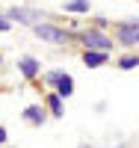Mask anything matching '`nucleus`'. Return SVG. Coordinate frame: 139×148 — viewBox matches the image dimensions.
Masks as SVG:
<instances>
[{
    "mask_svg": "<svg viewBox=\"0 0 139 148\" xmlns=\"http://www.w3.org/2000/svg\"><path fill=\"white\" fill-rule=\"evenodd\" d=\"M9 27V21H3V18H0V30H6Z\"/></svg>",
    "mask_w": 139,
    "mask_h": 148,
    "instance_id": "obj_12",
    "label": "nucleus"
},
{
    "mask_svg": "<svg viewBox=\"0 0 139 148\" xmlns=\"http://www.w3.org/2000/svg\"><path fill=\"white\" fill-rule=\"evenodd\" d=\"M118 42L121 45H136L139 42V21H124L118 27Z\"/></svg>",
    "mask_w": 139,
    "mask_h": 148,
    "instance_id": "obj_3",
    "label": "nucleus"
},
{
    "mask_svg": "<svg viewBox=\"0 0 139 148\" xmlns=\"http://www.w3.org/2000/svg\"><path fill=\"white\" fill-rule=\"evenodd\" d=\"M47 80H50V83H56L59 95H65V98L74 92V80L68 77V74H59V71H53V74H47Z\"/></svg>",
    "mask_w": 139,
    "mask_h": 148,
    "instance_id": "obj_4",
    "label": "nucleus"
},
{
    "mask_svg": "<svg viewBox=\"0 0 139 148\" xmlns=\"http://www.w3.org/2000/svg\"><path fill=\"white\" fill-rule=\"evenodd\" d=\"M3 139H6V130H3V127H0V142H3Z\"/></svg>",
    "mask_w": 139,
    "mask_h": 148,
    "instance_id": "obj_13",
    "label": "nucleus"
},
{
    "mask_svg": "<svg viewBox=\"0 0 139 148\" xmlns=\"http://www.w3.org/2000/svg\"><path fill=\"white\" fill-rule=\"evenodd\" d=\"M68 9H71V12H86V9H89V0H71Z\"/></svg>",
    "mask_w": 139,
    "mask_h": 148,
    "instance_id": "obj_9",
    "label": "nucleus"
},
{
    "mask_svg": "<svg viewBox=\"0 0 139 148\" xmlns=\"http://www.w3.org/2000/svg\"><path fill=\"white\" fill-rule=\"evenodd\" d=\"M50 110H53V113L56 116H62V101H59V98L53 95V98H50Z\"/></svg>",
    "mask_w": 139,
    "mask_h": 148,
    "instance_id": "obj_11",
    "label": "nucleus"
},
{
    "mask_svg": "<svg viewBox=\"0 0 139 148\" xmlns=\"http://www.w3.org/2000/svg\"><path fill=\"white\" fill-rule=\"evenodd\" d=\"M24 116H27L30 121H36V125H39V121H42V110H39V107H27V113H24Z\"/></svg>",
    "mask_w": 139,
    "mask_h": 148,
    "instance_id": "obj_8",
    "label": "nucleus"
},
{
    "mask_svg": "<svg viewBox=\"0 0 139 148\" xmlns=\"http://www.w3.org/2000/svg\"><path fill=\"white\" fill-rule=\"evenodd\" d=\"M9 18H12V21H21V24H36L39 15H36V12H27V9H12Z\"/></svg>",
    "mask_w": 139,
    "mask_h": 148,
    "instance_id": "obj_6",
    "label": "nucleus"
},
{
    "mask_svg": "<svg viewBox=\"0 0 139 148\" xmlns=\"http://www.w3.org/2000/svg\"><path fill=\"white\" fill-rule=\"evenodd\" d=\"M118 65H121L124 71H130V68H136V65H139V56H124V59H121Z\"/></svg>",
    "mask_w": 139,
    "mask_h": 148,
    "instance_id": "obj_10",
    "label": "nucleus"
},
{
    "mask_svg": "<svg viewBox=\"0 0 139 148\" xmlns=\"http://www.w3.org/2000/svg\"><path fill=\"white\" fill-rule=\"evenodd\" d=\"M21 71L27 74V77H33V74L39 71V65H36V59H33V56H27V59H21Z\"/></svg>",
    "mask_w": 139,
    "mask_h": 148,
    "instance_id": "obj_7",
    "label": "nucleus"
},
{
    "mask_svg": "<svg viewBox=\"0 0 139 148\" xmlns=\"http://www.w3.org/2000/svg\"><path fill=\"white\" fill-rule=\"evenodd\" d=\"M80 39L86 42V47H89V51H104V53H107L110 47H112V42L107 39V36H101L98 30H86V33L80 36Z\"/></svg>",
    "mask_w": 139,
    "mask_h": 148,
    "instance_id": "obj_1",
    "label": "nucleus"
},
{
    "mask_svg": "<svg viewBox=\"0 0 139 148\" xmlns=\"http://www.w3.org/2000/svg\"><path fill=\"white\" fill-rule=\"evenodd\" d=\"M36 36H39V39L53 42V45H59V42H68V39H71L68 33H62L59 27H50V24H36Z\"/></svg>",
    "mask_w": 139,
    "mask_h": 148,
    "instance_id": "obj_2",
    "label": "nucleus"
},
{
    "mask_svg": "<svg viewBox=\"0 0 139 148\" xmlns=\"http://www.w3.org/2000/svg\"><path fill=\"white\" fill-rule=\"evenodd\" d=\"M83 62L89 65V68H98V65H104V62H107V53H104V51H86Z\"/></svg>",
    "mask_w": 139,
    "mask_h": 148,
    "instance_id": "obj_5",
    "label": "nucleus"
},
{
    "mask_svg": "<svg viewBox=\"0 0 139 148\" xmlns=\"http://www.w3.org/2000/svg\"><path fill=\"white\" fill-rule=\"evenodd\" d=\"M80 148H92V145H80Z\"/></svg>",
    "mask_w": 139,
    "mask_h": 148,
    "instance_id": "obj_14",
    "label": "nucleus"
}]
</instances>
